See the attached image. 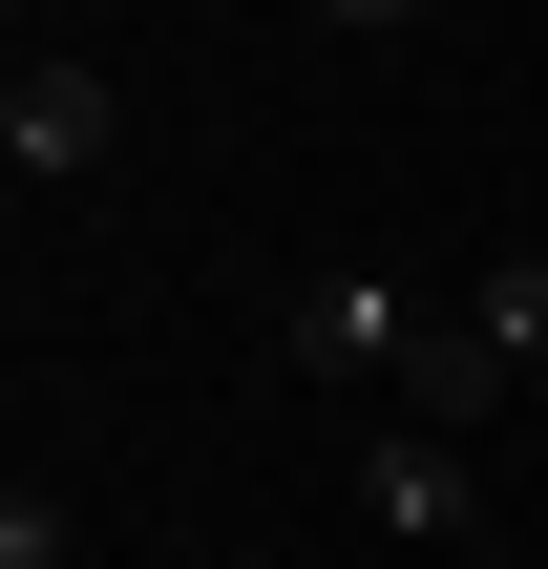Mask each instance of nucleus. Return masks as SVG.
<instances>
[{"mask_svg":"<svg viewBox=\"0 0 548 569\" xmlns=\"http://www.w3.org/2000/svg\"><path fill=\"white\" fill-rule=\"evenodd\" d=\"M465 317H486V338L548 380V253H486V274H465Z\"/></svg>","mask_w":548,"mask_h":569,"instance_id":"39448f33","label":"nucleus"},{"mask_svg":"<svg viewBox=\"0 0 548 569\" xmlns=\"http://www.w3.org/2000/svg\"><path fill=\"white\" fill-rule=\"evenodd\" d=\"M401 338H422V296H401L380 253L296 274V317H275V359H296V380H401Z\"/></svg>","mask_w":548,"mask_h":569,"instance_id":"f03ea898","label":"nucleus"},{"mask_svg":"<svg viewBox=\"0 0 548 569\" xmlns=\"http://www.w3.org/2000/svg\"><path fill=\"white\" fill-rule=\"evenodd\" d=\"M359 507H380V528H401V549L444 569V549H465V443H444V422H401V401H380V443H359Z\"/></svg>","mask_w":548,"mask_h":569,"instance_id":"20e7f679","label":"nucleus"},{"mask_svg":"<svg viewBox=\"0 0 548 569\" xmlns=\"http://www.w3.org/2000/svg\"><path fill=\"white\" fill-rule=\"evenodd\" d=\"M106 148H127V84H106L84 42H21V63H0V169H21V190H84Z\"/></svg>","mask_w":548,"mask_h":569,"instance_id":"f257e3e1","label":"nucleus"},{"mask_svg":"<svg viewBox=\"0 0 548 569\" xmlns=\"http://www.w3.org/2000/svg\"><path fill=\"white\" fill-rule=\"evenodd\" d=\"M507 380H528V359H507V338H486V317H465V296H422V338H401V380H380V401H401V422H444V443H465V422H486V401H507Z\"/></svg>","mask_w":548,"mask_h":569,"instance_id":"7ed1b4c3","label":"nucleus"},{"mask_svg":"<svg viewBox=\"0 0 548 569\" xmlns=\"http://www.w3.org/2000/svg\"><path fill=\"white\" fill-rule=\"evenodd\" d=\"M317 21H359V42H401V21H422V0H317Z\"/></svg>","mask_w":548,"mask_h":569,"instance_id":"0eeeda50","label":"nucleus"},{"mask_svg":"<svg viewBox=\"0 0 548 569\" xmlns=\"http://www.w3.org/2000/svg\"><path fill=\"white\" fill-rule=\"evenodd\" d=\"M84 528H63V486H0V569H63Z\"/></svg>","mask_w":548,"mask_h":569,"instance_id":"423d86ee","label":"nucleus"}]
</instances>
